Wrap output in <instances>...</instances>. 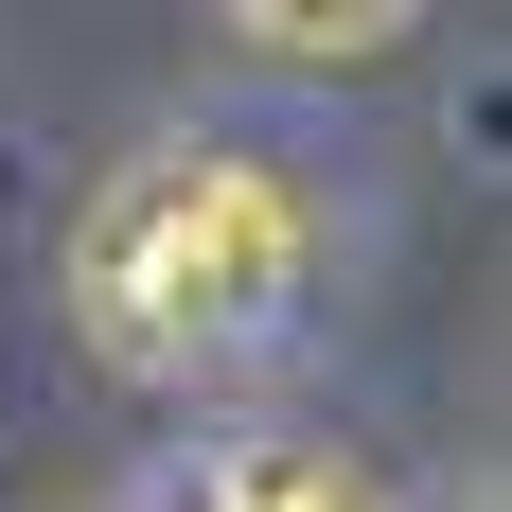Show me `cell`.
<instances>
[{
    "label": "cell",
    "mask_w": 512,
    "mask_h": 512,
    "mask_svg": "<svg viewBox=\"0 0 512 512\" xmlns=\"http://www.w3.org/2000/svg\"><path fill=\"white\" fill-rule=\"evenodd\" d=\"M318 283V177L283 142H142L71 230V318L106 371H230Z\"/></svg>",
    "instance_id": "obj_1"
},
{
    "label": "cell",
    "mask_w": 512,
    "mask_h": 512,
    "mask_svg": "<svg viewBox=\"0 0 512 512\" xmlns=\"http://www.w3.org/2000/svg\"><path fill=\"white\" fill-rule=\"evenodd\" d=\"M407 18H424V0H230V36L283 53V71H371Z\"/></svg>",
    "instance_id": "obj_2"
},
{
    "label": "cell",
    "mask_w": 512,
    "mask_h": 512,
    "mask_svg": "<svg viewBox=\"0 0 512 512\" xmlns=\"http://www.w3.org/2000/svg\"><path fill=\"white\" fill-rule=\"evenodd\" d=\"M230 512H389V477L336 460V442H265V460L230 477Z\"/></svg>",
    "instance_id": "obj_3"
}]
</instances>
